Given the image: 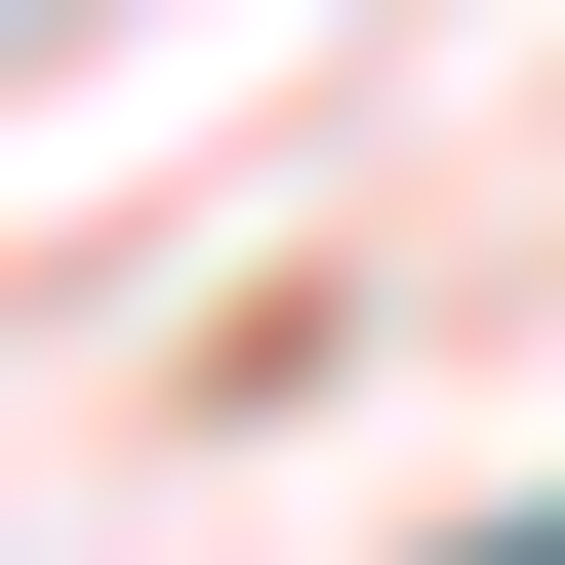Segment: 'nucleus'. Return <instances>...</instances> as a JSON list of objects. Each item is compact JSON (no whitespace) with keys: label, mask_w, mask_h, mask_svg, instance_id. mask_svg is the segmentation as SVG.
Segmentation results:
<instances>
[{"label":"nucleus","mask_w":565,"mask_h":565,"mask_svg":"<svg viewBox=\"0 0 565 565\" xmlns=\"http://www.w3.org/2000/svg\"><path fill=\"white\" fill-rule=\"evenodd\" d=\"M484 565H565V525H484Z\"/></svg>","instance_id":"nucleus-1"}]
</instances>
